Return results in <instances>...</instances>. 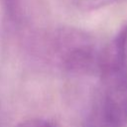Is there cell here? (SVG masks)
I'll use <instances>...</instances> for the list:
<instances>
[{"label":"cell","instance_id":"2","mask_svg":"<svg viewBox=\"0 0 127 127\" xmlns=\"http://www.w3.org/2000/svg\"><path fill=\"white\" fill-rule=\"evenodd\" d=\"M50 53L64 71L74 75H99L104 47L89 34L75 29L63 28L50 40Z\"/></svg>","mask_w":127,"mask_h":127},{"label":"cell","instance_id":"1","mask_svg":"<svg viewBox=\"0 0 127 127\" xmlns=\"http://www.w3.org/2000/svg\"><path fill=\"white\" fill-rule=\"evenodd\" d=\"M96 87L84 127L127 125V38L116 35L105 47Z\"/></svg>","mask_w":127,"mask_h":127},{"label":"cell","instance_id":"5","mask_svg":"<svg viewBox=\"0 0 127 127\" xmlns=\"http://www.w3.org/2000/svg\"><path fill=\"white\" fill-rule=\"evenodd\" d=\"M1 1L6 13L13 21H15L19 16L20 0H1Z\"/></svg>","mask_w":127,"mask_h":127},{"label":"cell","instance_id":"3","mask_svg":"<svg viewBox=\"0 0 127 127\" xmlns=\"http://www.w3.org/2000/svg\"><path fill=\"white\" fill-rule=\"evenodd\" d=\"M126 0H72L77 9L82 11H94Z\"/></svg>","mask_w":127,"mask_h":127},{"label":"cell","instance_id":"4","mask_svg":"<svg viewBox=\"0 0 127 127\" xmlns=\"http://www.w3.org/2000/svg\"><path fill=\"white\" fill-rule=\"evenodd\" d=\"M16 127H59L55 122L45 118H29L20 122Z\"/></svg>","mask_w":127,"mask_h":127}]
</instances>
